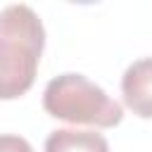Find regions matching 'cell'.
Returning a JSON list of instances; mask_svg holds the SVG:
<instances>
[{"mask_svg":"<svg viewBox=\"0 0 152 152\" xmlns=\"http://www.w3.org/2000/svg\"><path fill=\"white\" fill-rule=\"evenodd\" d=\"M0 152H33V147L26 138L5 133V135H0Z\"/></svg>","mask_w":152,"mask_h":152,"instance_id":"obj_5","label":"cell"},{"mask_svg":"<svg viewBox=\"0 0 152 152\" xmlns=\"http://www.w3.org/2000/svg\"><path fill=\"white\" fill-rule=\"evenodd\" d=\"M43 107L55 119L97 128H112L124 119V107L112 100L104 88L93 83L88 76L71 71L55 76L45 86Z\"/></svg>","mask_w":152,"mask_h":152,"instance_id":"obj_2","label":"cell"},{"mask_svg":"<svg viewBox=\"0 0 152 152\" xmlns=\"http://www.w3.org/2000/svg\"><path fill=\"white\" fill-rule=\"evenodd\" d=\"M45 48V28L28 5H7L0 10V100L24 95L38 71Z\"/></svg>","mask_w":152,"mask_h":152,"instance_id":"obj_1","label":"cell"},{"mask_svg":"<svg viewBox=\"0 0 152 152\" xmlns=\"http://www.w3.org/2000/svg\"><path fill=\"white\" fill-rule=\"evenodd\" d=\"M45 152H109V142L95 131L57 128L48 135Z\"/></svg>","mask_w":152,"mask_h":152,"instance_id":"obj_4","label":"cell"},{"mask_svg":"<svg viewBox=\"0 0 152 152\" xmlns=\"http://www.w3.org/2000/svg\"><path fill=\"white\" fill-rule=\"evenodd\" d=\"M126 107L140 119H152V57L135 59L121 76Z\"/></svg>","mask_w":152,"mask_h":152,"instance_id":"obj_3","label":"cell"}]
</instances>
